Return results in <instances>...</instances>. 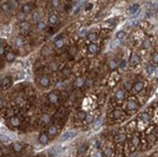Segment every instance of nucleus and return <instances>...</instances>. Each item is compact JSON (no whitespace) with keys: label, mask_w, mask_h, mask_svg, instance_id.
<instances>
[{"label":"nucleus","mask_w":158,"mask_h":157,"mask_svg":"<svg viewBox=\"0 0 158 157\" xmlns=\"http://www.w3.org/2000/svg\"><path fill=\"white\" fill-rule=\"evenodd\" d=\"M130 63L132 66H136V65H138L140 63V58H139V55L137 54V53H132L130 57Z\"/></svg>","instance_id":"nucleus-1"},{"label":"nucleus","mask_w":158,"mask_h":157,"mask_svg":"<svg viewBox=\"0 0 158 157\" xmlns=\"http://www.w3.org/2000/svg\"><path fill=\"white\" fill-rule=\"evenodd\" d=\"M98 50H99V47H98L97 44H94V43L90 44V45H88V47H87L88 53H91V54H96V53L98 52Z\"/></svg>","instance_id":"nucleus-2"},{"label":"nucleus","mask_w":158,"mask_h":157,"mask_svg":"<svg viewBox=\"0 0 158 157\" xmlns=\"http://www.w3.org/2000/svg\"><path fill=\"white\" fill-rule=\"evenodd\" d=\"M38 141H39L40 144H47L49 141H50V137H49L47 133H40L39 139H38Z\"/></svg>","instance_id":"nucleus-3"},{"label":"nucleus","mask_w":158,"mask_h":157,"mask_svg":"<svg viewBox=\"0 0 158 157\" xmlns=\"http://www.w3.org/2000/svg\"><path fill=\"white\" fill-rule=\"evenodd\" d=\"M144 89V83L143 82H136L133 84V90L136 92H140V91H143Z\"/></svg>","instance_id":"nucleus-4"},{"label":"nucleus","mask_w":158,"mask_h":157,"mask_svg":"<svg viewBox=\"0 0 158 157\" xmlns=\"http://www.w3.org/2000/svg\"><path fill=\"white\" fill-rule=\"evenodd\" d=\"M39 84H40V86H43V87L49 86L50 85V79L46 77V76H43V77L39 79Z\"/></svg>","instance_id":"nucleus-5"},{"label":"nucleus","mask_w":158,"mask_h":157,"mask_svg":"<svg viewBox=\"0 0 158 157\" xmlns=\"http://www.w3.org/2000/svg\"><path fill=\"white\" fill-rule=\"evenodd\" d=\"M126 108H128L129 111H133L138 108V104H137V102H134V100H130V102H128Z\"/></svg>","instance_id":"nucleus-6"},{"label":"nucleus","mask_w":158,"mask_h":157,"mask_svg":"<svg viewBox=\"0 0 158 157\" xmlns=\"http://www.w3.org/2000/svg\"><path fill=\"white\" fill-rule=\"evenodd\" d=\"M12 149L13 151H15V152H19V151L22 150V144L20 143V142H14L12 144Z\"/></svg>","instance_id":"nucleus-7"},{"label":"nucleus","mask_w":158,"mask_h":157,"mask_svg":"<svg viewBox=\"0 0 158 157\" xmlns=\"http://www.w3.org/2000/svg\"><path fill=\"white\" fill-rule=\"evenodd\" d=\"M107 68H109V70H111V71H115L116 69L118 68V64H117V62L116 60H109L107 62Z\"/></svg>","instance_id":"nucleus-8"},{"label":"nucleus","mask_w":158,"mask_h":157,"mask_svg":"<svg viewBox=\"0 0 158 157\" xmlns=\"http://www.w3.org/2000/svg\"><path fill=\"white\" fill-rule=\"evenodd\" d=\"M138 12H139V5H132L130 7V9H129V13H130L131 16H134Z\"/></svg>","instance_id":"nucleus-9"},{"label":"nucleus","mask_w":158,"mask_h":157,"mask_svg":"<svg viewBox=\"0 0 158 157\" xmlns=\"http://www.w3.org/2000/svg\"><path fill=\"white\" fill-rule=\"evenodd\" d=\"M84 83H85V80H84V78L78 77L76 80H74V86H76V87H82L83 85H84Z\"/></svg>","instance_id":"nucleus-10"},{"label":"nucleus","mask_w":158,"mask_h":157,"mask_svg":"<svg viewBox=\"0 0 158 157\" xmlns=\"http://www.w3.org/2000/svg\"><path fill=\"white\" fill-rule=\"evenodd\" d=\"M125 139H126V136H125L124 133L117 135V136L115 137V142H116V143H122V142H124Z\"/></svg>","instance_id":"nucleus-11"},{"label":"nucleus","mask_w":158,"mask_h":157,"mask_svg":"<svg viewBox=\"0 0 158 157\" xmlns=\"http://www.w3.org/2000/svg\"><path fill=\"white\" fill-rule=\"evenodd\" d=\"M49 23L50 25H54L58 23V16L57 14H51V16L49 17Z\"/></svg>","instance_id":"nucleus-12"},{"label":"nucleus","mask_w":158,"mask_h":157,"mask_svg":"<svg viewBox=\"0 0 158 157\" xmlns=\"http://www.w3.org/2000/svg\"><path fill=\"white\" fill-rule=\"evenodd\" d=\"M31 9H32V6H31L30 4H24L22 5V8H21V12L24 13H30L31 12Z\"/></svg>","instance_id":"nucleus-13"},{"label":"nucleus","mask_w":158,"mask_h":157,"mask_svg":"<svg viewBox=\"0 0 158 157\" xmlns=\"http://www.w3.org/2000/svg\"><path fill=\"white\" fill-rule=\"evenodd\" d=\"M49 100L52 104H54V103L58 102V96L55 93H49Z\"/></svg>","instance_id":"nucleus-14"},{"label":"nucleus","mask_w":158,"mask_h":157,"mask_svg":"<svg viewBox=\"0 0 158 157\" xmlns=\"http://www.w3.org/2000/svg\"><path fill=\"white\" fill-rule=\"evenodd\" d=\"M41 122H43L44 124L50 123V122H51V117H50V115H47V114L41 115Z\"/></svg>","instance_id":"nucleus-15"},{"label":"nucleus","mask_w":158,"mask_h":157,"mask_svg":"<svg viewBox=\"0 0 158 157\" xmlns=\"http://www.w3.org/2000/svg\"><path fill=\"white\" fill-rule=\"evenodd\" d=\"M115 97H116V99H117V100H122V99L124 98V91L118 90V91L115 93Z\"/></svg>","instance_id":"nucleus-16"},{"label":"nucleus","mask_w":158,"mask_h":157,"mask_svg":"<svg viewBox=\"0 0 158 157\" xmlns=\"http://www.w3.org/2000/svg\"><path fill=\"white\" fill-rule=\"evenodd\" d=\"M86 112L85 111H78V112H77V115H76V117L78 118V119H80V120H83V119H85L86 118Z\"/></svg>","instance_id":"nucleus-17"},{"label":"nucleus","mask_w":158,"mask_h":157,"mask_svg":"<svg viewBox=\"0 0 158 157\" xmlns=\"http://www.w3.org/2000/svg\"><path fill=\"white\" fill-rule=\"evenodd\" d=\"M97 38H98V34L96 32H91V33L87 34V40H90V41H94Z\"/></svg>","instance_id":"nucleus-18"},{"label":"nucleus","mask_w":158,"mask_h":157,"mask_svg":"<svg viewBox=\"0 0 158 157\" xmlns=\"http://www.w3.org/2000/svg\"><path fill=\"white\" fill-rule=\"evenodd\" d=\"M57 132H58V129L55 128L54 125H51L49 128V135H51V136H55L57 135Z\"/></svg>","instance_id":"nucleus-19"},{"label":"nucleus","mask_w":158,"mask_h":157,"mask_svg":"<svg viewBox=\"0 0 158 157\" xmlns=\"http://www.w3.org/2000/svg\"><path fill=\"white\" fill-rule=\"evenodd\" d=\"M11 124L13 126H19L20 125V119L18 117H12L11 118Z\"/></svg>","instance_id":"nucleus-20"},{"label":"nucleus","mask_w":158,"mask_h":157,"mask_svg":"<svg viewBox=\"0 0 158 157\" xmlns=\"http://www.w3.org/2000/svg\"><path fill=\"white\" fill-rule=\"evenodd\" d=\"M139 137L138 136H134V137H132V139H131V144L133 145V147H138L139 145Z\"/></svg>","instance_id":"nucleus-21"},{"label":"nucleus","mask_w":158,"mask_h":157,"mask_svg":"<svg viewBox=\"0 0 158 157\" xmlns=\"http://www.w3.org/2000/svg\"><path fill=\"white\" fill-rule=\"evenodd\" d=\"M54 46L58 47V49H61V47L64 46V41H63V39H57V40H54Z\"/></svg>","instance_id":"nucleus-22"},{"label":"nucleus","mask_w":158,"mask_h":157,"mask_svg":"<svg viewBox=\"0 0 158 157\" xmlns=\"http://www.w3.org/2000/svg\"><path fill=\"white\" fill-rule=\"evenodd\" d=\"M20 28L24 30V31H27L28 28H30V24L27 21H21L20 23Z\"/></svg>","instance_id":"nucleus-23"},{"label":"nucleus","mask_w":158,"mask_h":157,"mask_svg":"<svg viewBox=\"0 0 158 157\" xmlns=\"http://www.w3.org/2000/svg\"><path fill=\"white\" fill-rule=\"evenodd\" d=\"M125 37H126V33H125L124 31H119L118 33H117V36H116V38L118 40H123Z\"/></svg>","instance_id":"nucleus-24"},{"label":"nucleus","mask_w":158,"mask_h":157,"mask_svg":"<svg viewBox=\"0 0 158 157\" xmlns=\"http://www.w3.org/2000/svg\"><path fill=\"white\" fill-rule=\"evenodd\" d=\"M150 47H151V41H150V39H145L143 41V49L148 50V49H150Z\"/></svg>","instance_id":"nucleus-25"},{"label":"nucleus","mask_w":158,"mask_h":157,"mask_svg":"<svg viewBox=\"0 0 158 157\" xmlns=\"http://www.w3.org/2000/svg\"><path fill=\"white\" fill-rule=\"evenodd\" d=\"M72 137H74V133H73V132H67V133H65V135L61 137V141H66V139L72 138Z\"/></svg>","instance_id":"nucleus-26"},{"label":"nucleus","mask_w":158,"mask_h":157,"mask_svg":"<svg viewBox=\"0 0 158 157\" xmlns=\"http://www.w3.org/2000/svg\"><path fill=\"white\" fill-rule=\"evenodd\" d=\"M49 68H50V70L51 71H57L58 70V64L55 62H51L50 63V65H49Z\"/></svg>","instance_id":"nucleus-27"},{"label":"nucleus","mask_w":158,"mask_h":157,"mask_svg":"<svg viewBox=\"0 0 158 157\" xmlns=\"http://www.w3.org/2000/svg\"><path fill=\"white\" fill-rule=\"evenodd\" d=\"M9 85H11V78H9V77H6L5 79L3 80V86L8 87Z\"/></svg>","instance_id":"nucleus-28"},{"label":"nucleus","mask_w":158,"mask_h":157,"mask_svg":"<svg viewBox=\"0 0 158 157\" xmlns=\"http://www.w3.org/2000/svg\"><path fill=\"white\" fill-rule=\"evenodd\" d=\"M14 58H15V55L13 54L12 52H9V53H7V54H6V60H7V62H13V60H14Z\"/></svg>","instance_id":"nucleus-29"},{"label":"nucleus","mask_w":158,"mask_h":157,"mask_svg":"<svg viewBox=\"0 0 158 157\" xmlns=\"http://www.w3.org/2000/svg\"><path fill=\"white\" fill-rule=\"evenodd\" d=\"M0 142H3V143H8V142H11V139L5 135H0Z\"/></svg>","instance_id":"nucleus-30"},{"label":"nucleus","mask_w":158,"mask_h":157,"mask_svg":"<svg viewBox=\"0 0 158 157\" xmlns=\"http://www.w3.org/2000/svg\"><path fill=\"white\" fill-rule=\"evenodd\" d=\"M152 63L158 65V52H155L153 54H152Z\"/></svg>","instance_id":"nucleus-31"},{"label":"nucleus","mask_w":158,"mask_h":157,"mask_svg":"<svg viewBox=\"0 0 158 157\" xmlns=\"http://www.w3.org/2000/svg\"><path fill=\"white\" fill-rule=\"evenodd\" d=\"M120 116H122V111L120 110H115L112 112V117H115V118H118Z\"/></svg>","instance_id":"nucleus-32"},{"label":"nucleus","mask_w":158,"mask_h":157,"mask_svg":"<svg viewBox=\"0 0 158 157\" xmlns=\"http://www.w3.org/2000/svg\"><path fill=\"white\" fill-rule=\"evenodd\" d=\"M70 73H71L70 68H65L64 70H63V76H64V77H69V76H70Z\"/></svg>","instance_id":"nucleus-33"},{"label":"nucleus","mask_w":158,"mask_h":157,"mask_svg":"<svg viewBox=\"0 0 158 157\" xmlns=\"http://www.w3.org/2000/svg\"><path fill=\"white\" fill-rule=\"evenodd\" d=\"M85 120H86V122H87L88 124H91L92 122H93V120H94V117H93V116H92V115H86Z\"/></svg>","instance_id":"nucleus-34"},{"label":"nucleus","mask_w":158,"mask_h":157,"mask_svg":"<svg viewBox=\"0 0 158 157\" xmlns=\"http://www.w3.org/2000/svg\"><path fill=\"white\" fill-rule=\"evenodd\" d=\"M33 20H34V21H38V23L40 21V13H39V12H34V14H33Z\"/></svg>","instance_id":"nucleus-35"},{"label":"nucleus","mask_w":158,"mask_h":157,"mask_svg":"<svg viewBox=\"0 0 158 157\" xmlns=\"http://www.w3.org/2000/svg\"><path fill=\"white\" fill-rule=\"evenodd\" d=\"M1 8H3L4 11H8V9H9L8 4H7V3H5V1H4V3H1Z\"/></svg>","instance_id":"nucleus-36"},{"label":"nucleus","mask_w":158,"mask_h":157,"mask_svg":"<svg viewBox=\"0 0 158 157\" xmlns=\"http://www.w3.org/2000/svg\"><path fill=\"white\" fill-rule=\"evenodd\" d=\"M37 26H38V28H39V30H44V28H45V26H46V24L44 21H39Z\"/></svg>","instance_id":"nucleus-37"},{"label":"nucleus","mask_w":158,"mask_h":157,"mask_svg":"<svg viewBox=\"0 0 158 157\" xmlns=\"http://www.w3.org/2000/svg\"><path fill=\"white\" fill-rule=\"evenodd\" d=\"M104 155L107 157H111L112 156V151L110 150V149H105V150H104Z\"/></svg>","instance_id":"nucleus-38"},{"label":"nucleus","mask_w":158,"mask_h":157,"mask_svg":"<svg viewBox=\"0 0 158 157\" xmlns=\"http://www.w3.org/2000/svg\"><path fill=\"white\" fill-rule=\"evenodd\" d=\"M7 115H8V116H11V118L14 117V111H13L12 109H8V110H7Z\"/></svg>","instance_id":"nucleus-39"},{"label":"nucleus","mask_w":158,"mask_h":157,"mask_svg":"<svg viewBox=\"0 0 158 157\" xmlns=\"http://www.w3.org/2000/svg\"><path fill=\"white\" fill-rule=\"evenodd\" d=\"M146 70H148V73L151 74L152 72H153V66H151V65H149L148 68H146Z\"/></svg>","instance_id":"nucleus-40"},{"label":"nucleus","mask_w":158,"mask_h":157,"mask_svg":"<svg viewBox=\"0 0 158 157\" xmlns=\"http://www.w3.org/2000/svg\"><path fill=\"white\" fill-rule=\"evenodd\" d=\"M156 141V137L155 135H149V142H151V143H153V142Z\"/></svg>","instance_id":"nucleus-41"},{"label":"nucleus","mask_w":158,"mask_h":157,"mask_svg":"<svg viewBox=\"0 0 158 157\" xmlns=\"http://www.w3.org/2000/svg\"><path fill=\"white\" fill-rule=\"evenodd\" d=\"M17 45H18V46H21V45H22V39L20 37L17 39Z\"/></svg>","instance_id":"nucleus-42"},{"label":"nucleus","mask_w":158,"mask_h":157,"mask_svg":"<svg viewBox=\"0 0 158 157\" xmlns=\"http://www.w3.org/2000/svg\"><path fill=\"white\" fill-rule=\"evenodd\" d=\"M59 1H57V0H53V1H51V5L52 6H59Z\"/></svg>","instance_id":"nucleus-43"},{"label":"nucleus","mask_w":158,"mask_h":157,"mask_svg":"<svg viewBox=\"0 0 158 157\" xmlns=\"http://www.w3.org/2000/svg\"><path fill=\"white\" fill-rule=\"evenodd\" d=\"M143 119H146V120H149V119H150V117H149V115H146V114H144V115H143Z\"/></svg>","instance_id":"nucleus-44"},{"label":"nucleus","mask_w":158,"mask_h":157,"mask_svg":"<svg viewBox=\"0 0 158 157\" xmlns=\"http://www.w3.org/2000/svg\"><path fill=\"white\" fill-rule=\"evenodd\" d=\"M24 16H25L24 13H22V12H20V13H19V14H18V18H19V19H22V18H24Z\"/></svg>","instance_id":"nucleus-45"},{"label":"nucleus","mask_w":158,"mask_h":157,"mask_svg":"<svg viewBox=\"0 0 158 157\" xmlns=\"http://www.w3.org/2000/svg\"><path fill=\"white\" fill-rule=\"evenodd\" d=\"M4 51H5V47L0 46V54H4Z\"/></svg>","instance_id":"nucleus-46"},{"label":"nucleus","mask_w":158,"mask_h":157,"mask_svg":"<svg viewBox=\"0 0 158 157\" xmlns=\"http://www.w3.org/2000/svg\"><path fill=\"white\" fill-rule=\"evenodd\" d=\"M91 7H92V4H86V6H85V8H86V9L91 8Z\"/></svg>","instance_id":"nucleus-47"},{"label":"nucleus","mask_w":158,"mask_h":157,"mask_svg":"<svg viewBox=\"0 0 158 157\" xmlns=\"http://www.w3.org/2000/svg\"><path fill=\"white\" fill-rule=\"evenodd\" d=\"M125 89H126V90L131 89V85H130V84H125Z\"/></svg>","instance_id":"nucleus-48"},{"label":"nucleus","mask_w":158,"mask_h":157,"mask_svg":"<svg viewBox=\"0 0 158 157\" xmlns=\"http://www.w3.org/2000/svg\"><path fill=\"white\" fill-rule=\"evenodd\" d=\"M124 65H125V62H124V60H123V62L120 63V64H119L118 66H120V68H124Z\"/></svg>","instance_id":"nucleus-49"},{"label":"nucleus","mask_w":158,"mask_h":157,"mask_svg":"<svg viewBox=\"0 0 158 157\" xmlns=\"http://www.w3.org/2000/svg\"><path fill=\"white\" fill-rule=\"evenodd\" d=\"M3 106H4V100L0 99V108H3Z\"/></svg>","instance_id":"nucleus-50"},{"label":"nucleus","mask_w":158,"mask_h":157,"mask_svg":"<svg viewBox=\"0 0 158 157\" xmlns=\"http://www.w3.org/2000/svg\"><path fill=\"white\" fill-rule=\"evenodd\" d=\"M43 53H44V54H46V53H49V49H45V50H44V51H43Z\"/></svg>","instance_id":"nucleus-51"},{"label":"nucleus","mask_w":158,"mask_h":157,"mask_svg":"<svg viewBox=\"0 0 158 157\" xmlns=\"http://www.w3.org/2000/svg\"><path fill=\"white\" fill-rule=\"evenodd\" d=\"M99 145H100V143H99V142H96V147H97V148L99 147Z\"/></svg>","instance_id":"nucleus-52"},{"label":"nucleus","mask_w":158,"mask_h":157,"mask_svg":"<svg viewBox=\"0 0 158 157\" xmlns=\"http://www.w3.org/2000/svg\"><path fill=\"white\" fill-rule=\"evenodd\" d=\"M0 46H1V40H0Z\"/></svg>","instance_id":"nucleus-53"}]
</instances>
